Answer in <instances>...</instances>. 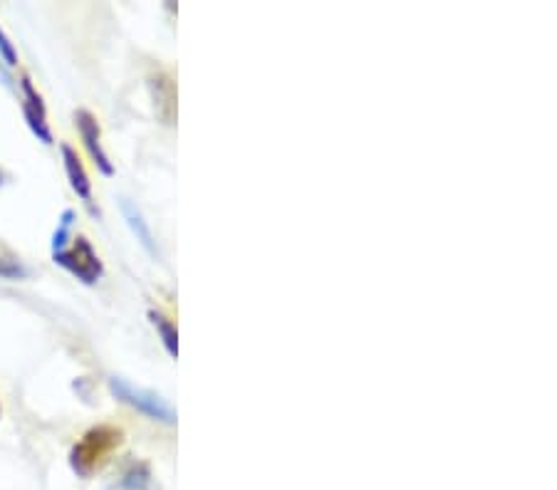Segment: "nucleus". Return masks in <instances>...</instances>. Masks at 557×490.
<instances>
[{
  "label": "nucleus",
  "instance_id": "obj_1",
  "mask_svg": "<svg viewBox=\"0 0 557 490\" xmlns=\"http://www.w3.org/2000/svg\"><path fill=\"white\" fill-rule=\"evenodd\" d=\"M124 443V431L112 424L92 426L70 451V466L79 478H92Z\"/></svg>",
  "mask_w": 557,
  "mask_h": 490
},
{
  "label": "nucleus",
  "instance_id": "obj_2",
  "mask_svg": "<svg viewBox=\"0 0 557 490\" xmlns=\"http://www.w3.org/2000/svg\"><path fill=\"white\" fill-rule=\"evenodd\" d=\"M110 391L116 399L124 401V404L137 409V412H141L144 416L154 418V422L169 424V426L176 424L174 406L169 404L166 399H161L157 391L134 387L132 381L122 379V377H110Z\"/></svg>",
  "mask_w": 557,
  "mask_h": 490
},
{
  "label": "nucleus",
  "instance_id": "obj_3",
  "mask_svg": "<svg viewBox=\"0 0 557 490\" xmlns=\"http://www.w3.org/2000/svg\"><path fill=\"white\" fill-rule=\"evenodd\" d=\"M52 257H55V263L60 267H65L67 273L75 275V278L85 285H97L104 275V265L100 261V255L95 253L92 243H89L85 236L72 238V246L52 253Z\"/></svg>",
  "mask_w": 557,
  "mask_h": 490
},
{
  "label": "nucleus",
  "instance_id": "obj_4",
  "mask_svg": "<svg viewBox=\"0 0 557 490\" xmlns=\"http://www.w3.org/2000/svg\"><path fill=\"white\" fill-rule=\"evenodd\" d=\"M21 95H23V114L30 131L42 141V145L50 147L55 139H52V131L48 124V110H45L42 95L35 89L33 79L28 75L21 77Z\"/></svg>",
  "mask_w": 557,
  "mask_h": 490
},
{
  "label": "nucleus",
  "instance_id": "obj_5",
  "mask_svg": "<svg viewBox=\"0 0 557 490\" xmlns=\"http://www.w3.org/2000/svg\"><path fill=\"white\" fill-rule=\"evenodd\" d=\"M75 127L79 131V137H83V145L89 151V156H92L95 166L100 168L104 176H112L114 166H112L110 156H107V151L102 147V131H100V124H97V120H95V114L87 112V110H77L75 112Z\"/></svg>",
  "mask_w": 557,
  "mask_h": 490
},
{
  "label": "nucleus",
  "instance_id": "obj_6",
  "mask_svg": "<svg viewBox=\"0 0 557 490\" xmlns=\"http://www.w3.org/2000/svg\"><path fill=\"white\" fill-rule=\"evenodd\" d=\"M149 92L151 100H154V110L164 124H174L176 120V87L174 79L166 73H157L149 75Z\"/></svg>",
  "mask_w": 557,
  "mask_h": 490
},
{
  "label": "nucleus",
  "instance_id": "obj_7",
  "mask_svg": "<svg viewBox=\"0 0 557 490\" xmlns=\"http://www.w3.org/2000/svg\"><path fill=\"white\" fill-rule=\"evenodd\" d=\"M60 151H62V162H65V172H67L72 191H75V193L79 196V199L85 201V206H87L89 211L97 213V211H95V201H92V181H89V176H87V172H85L83 159L77 156V151L72 149L70 145H62Z\"/></svg>",
  "mask_w": 557,
  "mask_h": 490
},
{
  "label": "nucleus",
  "instance_id": "obj_8",
  "mask_svg": "<svg viewBox=\"0 0 557 490\" xmlns=\"http://www.w3.org/2000/svg\"><path fill=\"white\" fill-rule=\"evenodd\" d=\"M110 490H151V470L147 463H129L124 470L116 476Z\"/></svg>",
  "mask_w": 557,
  "mask_h": 490
},
{
  "label": "nucleus",
  "instance_id": "obj_9",
  "mask_svg": "<svg viewBox=\"0 0 557 490\" xmlns=\"http://www.w3.org/2000/svg\"><path fill=\"white\" fill-rule=\"evenodd\" d=\"M122 213H124V218H127V223H129V228L134 230V234H137V240L139 243L147 248V251L151 253V255H157V246H154V236H151V228L147 226V221L141 218V213H139V209L134 206L132 201H127V199H122Z\"/></svg>",
  "mask_w": 557,
  "mask_h": 490
},
{
  "label": "nucleus",
  "instance_id": "obj_10",
  "mask_svg": "<svg viewBox=\"0 0 557 490\" xmlns=\"http://www.w3.org/2000/svg\"><path fill=\"white\" fill-rule=\"evenodd\" d=\"M149 319H151V325H154V329L159 332L161 342H164L169 356H174V360H176V356H178V332H176V325L164 315V312H159V310H149Z\"/></svg>",
  "mask_w": 557,
  "mask_h": 490
},
{
  "label": "nucleus",
  "instance_id": "obj_11",
  "mask_svg": "<svg viewBox=\"0 0 557 490\" xmlns=\"http://www.w3.org/2000/svg\"><path fill=\"white\" fill-rule=\"evenodd\" d=\"M72 221H75V211L67 209V211L60 216V226H58V230H55V236H52V253H58V251H62V248H67Z\"/></svg>",
  "mask_w": 557,
  "mask_h": 490
},
{
  "label": "nucleus",
  "instance_id": "obj_12",
  "mask_svg": "<svg viewBox=\"0 0 557 490\" xmlns=\"http://www.w3.org/2000/svg\"><path fill=\"white\" fill-rule=\"evenodd\" d=\"M30 275L28 267L11 257H0V278L3 280H25Z\"/></svg>",
  "mask_w": 557,
  "mask_h": 490
},
{
  "label": "nucleus",
  "instance_id": "obj_13",
  "mask_svg": "<svg viewBox=\"0 0 557 490\" xmlns=\"http://www.w3.org/2000/svg\"><path fill=\"white\" fill-rule=\"evenodd\" d=\"M0 58L5 60L8 67H15L17 65V52H15V45L11 42V38L3 33V28H0Z\"/></svg>",
  "mask_w": 557,
  "mask_h": 490
},
{
  "label": "nucleus",
  "instance_id": "obj_14",
  "mask_svg": "<svg viewBox=\"0 0 557 490\" xmlns=\"http://www.w3.org/2000/svg\"><path fill=\"white\" fill-rule=\"evenodd\" d=\"M0 186H3V172H0Z\"/></svg>",
  "mask_w": 557,
  "mask_h": 490
}]
</instances>
